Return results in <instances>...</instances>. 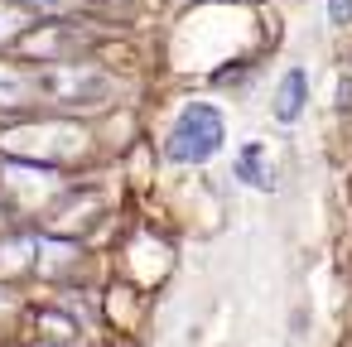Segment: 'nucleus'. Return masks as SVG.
Listing matches in <instances>:
<instances>
[{"mask_svg": "<svg viewBox=\"0 0 352 347\" xmlns=\"http://www.w3.org/2000/svg\"><path fill=\"white\" fill-rule=\"evenodd\" d=\"M116 97V82L97 68L82 63H49L34 78V102L44 107H63V111H97Z\"/></svg>", "mask_w": 352, "mask_h": 347, "instance_id": "f257e3e1", "label": "nucleus"}, {"mask_svg": "<svg viewBox=\"0 0 352 347\" xmlns=\"http://www.w3.org/2000/svg\"><path fill=\"white\" fill-rule=\"evenodd\" d=\"M87 135L82 126H68V121H25L15 131L0 135V150H6L15 164H63L73 155H82Z\"/></svg>", "mask_w": 352, "mask_h": 347, "instance_id": "f03ea898", "label": "nucleus"}, {"mask_svg": "<svg viewBox=\"0 0 352 347\" xmlns=\"http://www.w3.org/2000/svg\"><path fill=\"white\" fill-rule=\"evenodd\" d=\"M222 140H227L222 111H217L212 102H188V107L179 111V121H174L164 150H169L174 164H203V159H212V155L222 150Z\"/></svg>", "mask_w": 352, "mask_h": 347, "instance_id": "7ed1b4c3", "label": "nucleus"}, {"mask_svg": "<svg viewBox=\"0 0 352 347\" xmlns=\"http://www.w3.org/2000/svg\"><path fill=\"white\" fill-rule=\"evenodd\" d=\"M82 49H87V34L78 25H54L49 20V25L20 34V54L44 58V63H73V58H82Z\"/></svg>", "mask_w": 352, "mask_h": 347, "instance_id": "20e7f679", "label": "nucleus"}, {"mask_svg": "<svg viewBox=\"0 0 352 347\" xmlns=\"http://www.w3.org/2000/svg\"><path fill=\"white\" fill-rule=\"evenodd\" d=\"M309 102V73L304 68H285V78L275 82V121L280 126H294L299 111Z\"/></svg>", "mask_w": 352, "mask_h": 347, "instance_id": "39448f33", "label": "nucleus"}, {"mask_svg": "<svg viewBox=\"0 0 352 347\" xmlns=\"http://www.w3.org/2000/svg\"><path fill=\"white\" fill-rule=\"evenodd\" d=\"M236 179L241 183H256V188H270V174H265V145L261 140H251V145H241V155H236Z\"/></svg>", "mask_w": 352, "mask_h": 347, "instance_id": "423d86ee", "label": "nucleus"}, {"mask_svg": "<svg viewBox=\"0 0 352 347\" xmlns=\"http://www.w3.org/2000/svg\"><path fill=\"white\" fill-rule=\"evenodd\" d=\"M30 97H34V82H30V78L0 68V102H6V107H25Z\"/></svg>", "mask_w": 352, "mask_h": 347, "instance_id": "0eeeda50", "label": "nucleus"}, {"mask_svg": "<svg viewBox=\"0 0 352 347\" xmlns=\"http://www.w3.org/2000/svg\"><path fill=\"white\" fill-rule=\"evenodd\" d=\"M30 30V15L20 10V5H0V44H10V39H20Z\"/></svg>", "mask_w": 352, "mask_h": 347, "instance_id": "6e6552de", "label": "nucleus"}, {"mask_svg": "<svg viewBox=\"0 0 352 347\" xmlns=\"http://www.w3.org/2000/svg\"><path fill=\"white\" fill-rule=\"evenodd\" d=\"M328 25H338V30L352 25V0H328Z\"/></svg>", "mask_w": 352, "mask_h": 347, "instance_id": "1a4fd4ad", "label": "nucleus"}, {"mask_svg": "<svg viewBox=\"0 0 352 347\" xmlns=\"http://www.w3.org/2000/svg\"><path fill=\"white\" fill-rule=\"evenodd\" d=\"M20 5H34V10H49V15H63V10H78V0H20Z\"/></svg>", "mask_w": 352, "mask_h": 347, "instance_id": "9d476101", "label": "nucleus"}, {"mask_svg": "<svg viewBox=\"0 0 352 347\" xmlns=\"http://www.w3.org/2000/svg\"><path fill=\"white\" fill-rule=\"evenodd\" d=\"M39 328H49V333H58V337H73V323H63V318H54V313H39Z\"/></svg>", "mask_w": 352, "mask_h": 347, "instance_id": "9b49d317", "label": "nucleus"}]
</instances>
